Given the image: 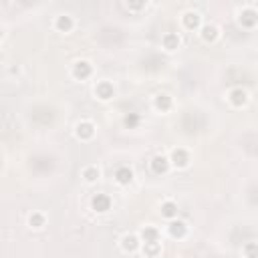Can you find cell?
<instances>
[{
	"label": "cell",
	"mask_w": 258,
	"mask_h": 258,
	"mask_svg": "<svg viewBox=\"0 0 258 258\" xmlns=\"http://www.w3.org/2000/svg\"><path fill=\"white\" fill-rule=\"evenodd\" d=\"M81 175H83V179H85L87 183H95V181L101 177V169H99L97 165H87V167H83Z\"/></svg>",
	"instance_id": "20"
},
{
	"label": "cell",
	"mask_w": 258,
	"mask_h": 258,
	"mask_svg": "<svg viewBox=\"0 0 258 258\" xmlns=\"http://www.w3.org/2000/svg\"><path fill=\"white\" fill-rule=\"evenodd\" d=\"M52 26H54V30H56V32L69 34V32L75 28V18H73L71 14H58V16L54 18Z\"/></svg>",
	"instance_id": "13"
},
{
	"label": "cell",
	"mask_w": 258,
	"mask_h": 258,
	"mask_svg": "<svg viewBox=\"0 0 258 258\" xmlns=\"http://www.w3.org/2000/svg\"><path fill=\"white\" fill-rule=\"evenodd\" d=\"M238 24L242 28H254L258 24V10L252 8V6H244L238 12Z\"/></svg>",
	"instance_id": "6"
},
{
	"label": "cell",
	"mask_w": 258,
	"mask_h": 258,
	"mask_svg": "<svg viewBox=\"0 0 258 258\" xmlns=\"http://www.w3.org/2000/svg\"><path fill=\"white\" fill-rule=\"evenodd\" d=\"M167 157H169L171 167H175V169H185V167L189 165V161H191L187 149H183V147H175V149H171V153H169Z\"/></svg>",
	"instance_id": "4"
},
{
	"label": "cell",
	"mask_w": 258,
	"mask_h": 258,
	"mask_svg": "<svg viewBox=\"0 0 258 258\" xmlns=\"http://www.w3.org/2000/svg\"><path fill=\"white\" fill-rule=\"evenodd\" d=\"M133 177H135V173H133V169H131L129 165H121V167H117L115 173H113V179H115L119 185H129V183L133 181Z\"/></svg>",
	"instance_id": "16"
},
{
	"label": "cell",
	"mask_w": 258,
	"mask_h": 258,
	"mask_svg": "<svg viewBox=\"0 0 258 258\" xmlns=\"http://www.w3.org/2000/svg\"><path fill=\"white\" fill-rule=\"evenodd\" d=\"M181 24H183V28L185 30H200L202 28V14L198 12V10H185L183 14H181Z\"/></svg>",
	"instance_id": "7"
},
{
	"label": "cell",
	"mask_w": 258,
	"mask_h": 258,
	"mask_svg": "<svg viewBox=\"0 0 258 258\" xmlns=\"http://www.w3.org/2000/svg\"><path fill=\"white\" fill-rule=\"evenodd\" d=\"M198 34H200L202 42H206V44H214V42L220 38V28H218L214 22H206V24H202V28L198 30Z\"/></svg>",
	"instance_id": "8"
},
{
	"label": "cell",
	"mask_w": 258,
	"mask_h": 258,
	"mask_svg": "<svg viewBox=\"0 0 258 258\" xmlns=\"http://www.w3.org/2000/svg\"><path fill=\"white\" fill-rule=\"evenodd\" d=\"M228 103H230L232 107H236V109L244 107V105L248 103V91L242 89V87H234V89H230V93H228Z\"/></svg>",
	"instance_id": "11"
},
{
	"label": "cell",
	"mask_w": 258,
	"mask_h": 258,
	"mask_svg": "<svg viewBox=\"0 0 258 258\" xmlns=\"http://www.w3.org/2000/svg\"><path fill=\"white\" fill-rule=\"evenodd\" d=\"M26 222H28V226H30L32 230H40V228L46 226V216H44L42 212H32Z\"/></svg>",
	"instance_id": "21"
},
{
	"label": "cell",
	"mask_w": 258,
	"mask_h": 258,
	"mask_svg": "<svg viewBox=\"0 0 258 258\" xmlns=\"http://www.w3.org/2000/svg\"><path fill=\"white\" fill-rule=\"evenodd\" d=\"M111 206H113V200H111L109 194H103V191L93 194V198H91V210H93V212H97V214H107V212L111 210Z\"/></svg>",
	"instance_id": "3"
},
{
	"label": "cell",
	"mask_w": 258,
	"mask_h": 258,
	"mask_svg": "<svg viewBox=\"0 0 258 258\" xmlns=\"http://www.w3.org/2000/svg\"><path fill=\"white\" fill-rule=\"evenodd\" d=\"M141 252L145 258H157L161 254V242H143Z\"/></svg>",
	"instance_id": "19"
},
{
	"label": "cell",
	"mask_w": 258,
	"mask_h": 258,
	"mask_svg": "<svg viewBox=\"0 0 258 258\" xmlns=\"http://www.w3.org/2000/svg\"><path fill=\"white\" fill-rule=\"evenodd\" d=\"M95 133H97V127H95V123L89 121V119H81V121L75 125V137H77L79 141H91V139L95 137Z\"/></svg>",
	"instance_id": "2"
},
{
	"label": "cell",
	"mask_w": 258,
	"mask_h": 258,
	"mask_svg": "<svg viewBox=\"0 0 258 258\" xmlns=\"http://www.w3.org/2000/svg\"><path fill=\"white\" fill-rule=\"evenodd\" d=\"M121 250L123 252H127V254H133V252H137V250H141V238L137 236V234H123L121 236Z\"/></svg>",
	"instance_id": "10"
},
{
	"label": "cell",
	"mask_w": 258,
	"mask_h": 258,
	"mask_svg": "<svg viewBox=\"0 0 258 258\" xmlns=\"http://www.w3.org/2000/svg\"><path fill=\"white\" fill-rule=\"evenodd\" d=\"M159 214H161V218H165V220H175V218H177V204H175L173 200L161 202Z\"/></svg>",
	"instance_id": "17"
},
{
	"label": "cell",
	"mask_w": 258,
	"mask_h": 258,
	"mask_svg": "<svg viewBox=\"0 0 258 258\" xmlns=\"http://www.w3.org/2000/svg\"><path fill=\"white\" fill-rule=\"evenodd\" d=\"M123 125H125L127 129H135V127L139 125V115H137V113L125 115V117H123Z\"/></svg>",
	"instance_id": "24"
},
{
	"label": "cell",
	"mask_w": 258,
	"mask_h": 258,
	"mask_svg": "<svg viewBox=\"0 0 258 258\" xmlns=\"http://www.w3.org/2000/svg\"><path fill=\"white\" fill-rule=\"evenodd\" d=\"M93 95H95V99L107 103V101H111L115 97V85L111 81H99L95 85V89H93Z\"/></svg>",
	"instance_id": "5"
},
{
	"label": "cell",
	"mask_w": 258,
	"mask_h": 258,
	"mask_svg": "<svg viewBox=\"0 0 258 258\" xmlns=\"http://www.w3.org/2000/svg\"><path fill=\"white\" fill-rule=\"evenodd\" d=\"M242 256L244 258H258V242L250 240L242 246Z\"/></svg>",
	"instance_id": "22"
},
{
	"label": "cell",
	"mask_w": 258,
	"mask_h": 258,
	"mask_svg": "<svg viewBox=\"0 0 258 258\" xmlns=\"http://www.w3.org/2000/svg\"><path fill=\"white\" fill-rule=\"evenodd\" d=\"M91 75H93V64H91L89 60L79 58V60L73 62V67H71V77H73L75 81H87Z\"/></svg>",
	"instance_id": "1"
},
{
	"label": "cell",
	"mask_w": 258,
	"mask_h": 258,
	"mask_svg": "<svg viewBox=\"0 0 258 258\" xmlns=\"http://www.w3.org/2000/svg\"><path fill=\"white\" fill-rule=\"evenodd\" d=\"M153 107H155V111H159V113H169L171 107H173L171 95H167V93H157V95L153 97Z\"/></svg>",
	"instance_id": "14"
},
{
	"label": "cell",
	"mask_w": 258,
	"mask_h": 258,
	"mask_svg": "<svg viewBox=\"0 0 258 258\" xmlns=\"http://www.w3.org/2000/svg\"><path fill=\"white\" fill-rule=\"evenodd\" d=\"M161 46H163V50H167V52H175V50L181 46L179 34H177V32H165V34L161 36Z\"/></svg>",
	"instance_id": "15"
},
{
	"label": "cell",
	"mask_w": 258,
	"mask_h": 258,
	"mask_svg": "<svg viewBox=\"0 0 258 258\" xmlns=\"http://www.w3.org/2000/svg\"><path fill=\"white\" fill-rule=\"evenodd\" d=\"M167 234L173 238V240H181V238H185L187 236V224L183 222V220H169V224H167Z\"/></svg>",
	"instance_id": "12"
},
{
	"label": "cell",
	"mask_w": 258,
	"mask_h": 258,
	"mask_svg": "<svg viewBox=\"0 0 258 258\" xmlns=\"http://www.w3.org/2000/svg\"><path fill=\"white\" fill-rule=\"evenodd\" d=\"M169 167H171L169 157H167V155H163V153L153 155V157H151V161H149V169H151L155 175H163V173H167V171H169Z\"/></svg>",
	"instance_id": "9"
},
{
	"label": "cell",
	"mask_w": 258,
	"mask_h": 258,
	"mask_svg": "<svg viewBox=\"0 0 258 258\" xmlns=\"http://www.w3.org/2000/svg\"><path fill=\"white\" fill-rule=\"evenodd\" d=\"M139 238L141 242H159V230L155 226H143L141 232H139Z\"/></svg>",
	"instance_id": "18"
},
{
	"label": "cell",
	"mask_w": 258,
	"mask_h": 258,
	"mask_svg": "<svg viewBox=\"0 0 258 258\" xmlns=\"http://www.w3.org/2000/svg\"><path fill=\"white\" fill-rule=\"evenodd\" d=\"M123 6H125L129 12H141V10L147 8V2H145V0H139V2H131V0H129V2H125Z\"/></svg>",
	"instance_id": "23"
}]
</instances>
